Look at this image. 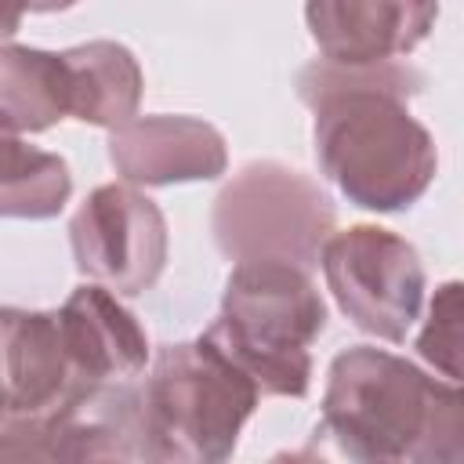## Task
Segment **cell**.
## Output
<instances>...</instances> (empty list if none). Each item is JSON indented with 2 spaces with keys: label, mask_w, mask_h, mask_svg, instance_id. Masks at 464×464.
<instances>
[{
  "label": "cell",
  "mask_w": 464,
  "mask_h": 464,
  "mask_svg": "<svg viewBox=\"0 0 464 464\" xmlns=\"http://www.w3.org/2000/svg\"><path fill=\"white\" fill-rule=\"evenodd\" d=\"M420 87L424 76L406 62L334 65L315 58L301 69L297 94L315 112L319 170L348 203L399 214L435 181V141L406 105Z\"/></svg>",
  "instance_id": "1"
},
{
  "label": "cell",
  "mask_w": 464,
  "mask_h": 464,
  "mask_svg": "<svg viewBox=\"0 0 464 464\" xmlns=\"http://www.w3.org/2000/svg\"><path fill=\"white\" fill-rule=\"evenodd\" d=\"M319 431L362 464H460L464 395L395 352L352 344L330 359Z\"/></svg>",
  "instance_id": "2"
},
{
  "label": "cell",
  "mask_w": 464,
  "mask_h": 464,
  "mask_svg": "<svg viewBox=\"0 0 464 464\" xmlns=\"http://www.w3.org/2000/svg\"><path fill=\"white\" fill-rule=\"evenodd\" d=\"M326 330V301L308 268L290 261H236L218 319L199 334L257 395L301 399L312 384V341Z\"/></svg>",
  "instance_id": "3"
},
{
  "label": "cell",
  "mask_w": 464,
  "mask_h": 464,
  "mask_svg": "<svg viewBox=\"0 0 464 464\" xmlns=\"http://www.w3.org/2000/svg\"><path fill=\"white\" fill-rule=\"evenodd\" d=\"M257 388L210 341L160 344L134 384L141 460L218 464L257 410Z\"/></svg>",
  "instance_id": "4"
},
{
  "label": "cell",
  "mask_w": 464,
  "mask_h": 464,
  "mask_svg": "<svg viewBox=\"0 0 464 464\" xmlns=\"http://www.w3.org/2000/svg\"><path fill=\"white\" fill-rule=\"evenodd\" d=\"M334 228L330 192L279 160L239 167L210 207V232L228 261H290L312 272Z\"/></svg>",
  "instance_id": "5"
},
{
  "label": "cell",
  "mask_w": 464,
  "mask_h": 464,
  "mask_svg": "<svg viewBox=\"0 0 464 464\" xmlns=\"http://www.w3.org/2000/svg\"><path fill=\"white\" fill-rule=\"evenodd\" d=\"M319 265L326 290L352 326L392 344L406 341L424 304V265L413 243L381 225L334 228Z\"/></svg>",
  "instance_id": "6"
},
{
  "label": "cell",
  "mask_w": 464,
  "mask_h": 464,
  "mask_svg": "<svg viewBox=\"0 0 464 464\" xmlns=\"http://www.w3.org/2000/svg\"><path fill=\"white\" fill-rule=\"evenodd\" d=\"M76 268L112 290L138 297L156 286L167 268L170 232L163 210L127 181L98 185L69 218Z\"/></svg>",
  "instance_id": "7"
},
{
  "label": "cell",
  "mask_w": 464,
  "mask_h": 464,
  "mask_svg": "<svg viewBox=\"0 0 464 464\" xmlns=\"http://www.w3.org/2000/svg\"><path fill=\"white\" fill-rule=\"evenodd\" d=\"M94 395L98 388L80 373L58 308H0V413H65Z\"/></svg>",
  "instance_id": "8"
},
{
  "label": "cell",
  "mask_w": 464,
  "mask_h": 464,
  "mask_svg": "<svg viewBox=\"0 0 464 464\" xmlns=\"http://www.w3.org/2000/svg\"><path fill=\"white\" fill-rule=\"evenodd\" d=\"M439 0H304L308 33L334 65L402 62L428 40Z\"/></svg>",
  "instance_id": "9"
},
{
  "label": "cell",
  "mask_w": 464,
  "mask_h": 464,
  "mask_svg": "<svg viewBox=\"0 0 464 464\" xmlns=\"http://www.w3.org/2000/svg\"><path fill=\"white\" fill-rule=\"evenodd\" d=\"M109 163L127 185H178L214 181L228 167L225 138L199 116H130L109 130Z\"/></svg>",
  "instance_id": "10"
},
{
  "label": "cell",
  "mask_w": 464,
  "mask_h": 464,
  "mask_svg": "<svg viewBox=\"0 0 464 464\" xmlns=\"http://www.w3.org/2000/svg\"><path fill=\"white\" fill-rule=\"evenodd\" d=\"M65 341L80 373L98 388H123L145 373L149 341L130 308L120 304L112 290L102 283L76 286L58 308Z\"/></svg>",
  "instance_id": "11"
},
{
  "label": "cell",
  "mask_w": 464,
  "mask_h": 464,
  "mask_svg": "<svg viewBox=\"0 0 464 464\" xmlns=\"http://www.w3.org/2000/svg\"><path fill=\"white\" fill-rule=\"evenodd\" d=\"M69 72V116L91 127H120L138 116L145 76L130 47L116 40H87L62 51Z\"/></svg>",
  "instance_id": "12"
},
{
  "label": "cell",
  "mask_w": 464,
  "mask_h": 464,
  "mask_svg": "<svg viewBox=\"0 0 464 464\" xmlns=\"http://www.w3.org/2000/svg\"><path fill=\"white\" fill-rule=\"evenodd\" d=\"M0 116L22 134L51 130L69 116V72L62 51L0 44Z\"/></svg>",
  "instance_id": "13"
},
{
  "label": "cell",
  "mask_w": 464,
  "mask_h": 464,
  "mask_svg": "<svg viewBox=\"0 0 464 464\" xmlns=\"http://www.w3.org/2000/svg\"><path fill=\"white\" fill-rule=\"evenodd\" d=\"M72 196L69 163L58 152L36 149L0 116V218L47 221Z\"/></svg>",
  "instance_id": "14"
},
{
  "label": "cell",
  "mask_w": 464,
  "mask_h": 464,
  "mask_svg": "<svg viewBox=\"0 0 464 464\" xmlns=\"http://www.w3.org/2000/svg\"><path fill=\"white\" fill-rule=\"evenodd\" d=\"M417 355L446 381H460V283L450 279L428 304L424 330L417 334Z\"/></svg>",
  "instance_id": "15"
},
{
  "label": "cell",
  "mask_w": 464,
  "mask_h": 464,
  "mask_svg": "<svg viewBox=\"0 0 464 464\" xmlns=\"http://www.w3.org/2000/svg\"><path fill=\"white\" fill-rule=\"evenodd\" d=\"M25 11H29V0H0V40L18 33Z\"/></svg>",
  "instance_id": "16"
},
{
  "label": "cell",
  "mask_w": 464,
  "mask_h": 464,
  "mask_svg": "<svg viewBox=\"0 0 464 464\" xmlns=\"http://www.w3.org/2000/svg\"><path fill=\"white\" fill-rule=\"evenodd\" d=\"M76 0H29V11H36V14H51V11H65V7H72Z\"/></svg>",
  "instance_id": "17"
}]
</instances>
